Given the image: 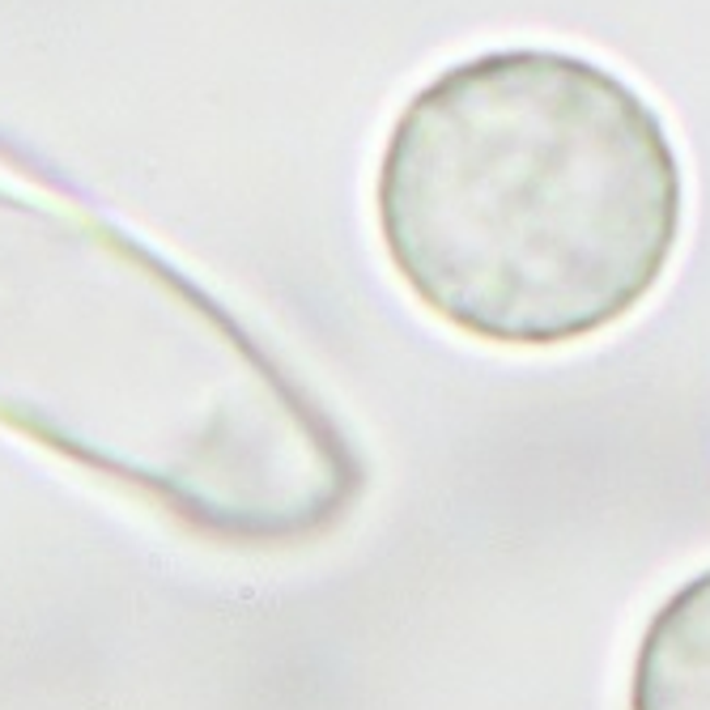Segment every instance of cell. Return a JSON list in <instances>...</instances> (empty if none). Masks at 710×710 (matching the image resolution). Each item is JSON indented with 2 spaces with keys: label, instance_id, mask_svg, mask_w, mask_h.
<instances>
[{
  "label": "cell",
  "instance_id": "cell-2",
  "mask_svg": "<svg viewBox=\"0 0 710 710\" xmlns=\"http://www.w3.org/2000/svg\"><path fill=\"white\" fill-rule=\"evenodd\" d=\"M626 710H710V570L685 579L647 617Z\"/></svg>",
  "mask_w": 710,
  "mask_h": 710
},
{
  "label": "cell",
  "instance_id": "cell-1",
  "mask_svg": "<svg viewBox=\"0 0 710 710\" xmlns=\"http://www.w3.org/2000/svg\"><path fill=\"white\" fill-rule=\"evenodd\" d=\"M375 230L400 285L460 336L566 350L630 319L685 235V166L622 73L561 47H494L395 111Z\"/></svg>",
  "mask_w": 710,
  "mask_h": 710
}]
</instances>
